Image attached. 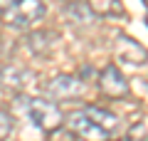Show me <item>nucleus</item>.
I'll return each instance as SVG.
<instances>
[{"label": "nucleus", "instance_id": "423d86ee", "mask_svg": "<svg viewBox=\"0 0 148 141\" xmlns=\"http://www.w3.org/2000/svg\"><path fill=\"white\" fill-rule=\"evenodd\" d=\"M116 57L121 59V62L141 67V64L148 62V50L141 45V42H136L133 37H128V35L121 32V35L116 37Z\"/></svg>", "mask_w": 148, "mask_h": 141}, {"label": "nucleus", "instance_id": "1a4fd4ad", "mask_svg": "<svg viewBox=\"0 0 148 141\" xmlns=\"http://www.w3.org/2000/svg\"><path fill=\"white\" fill-rule=\"evenodd\" d=\"M86 5L94 15L101 17H114V15H123V3L121 0H86Z\"/></svg>", "mask_w": 148, "mask_h": 141}, {"label": "nucleus", "instance_id": "f03ea898", "mask_svg": "<svg viewBox=\"0 0 148 141\" xmlns=\"http://www.w3.org/2000/svg\"><path fill=\"white\" fill-rule=\"evenodd\" d=\"M45 15V3L42 0H17L12 8H8L3 12V22L8 27H15V30H25V27L35 25L40 17Z\"/></svg>", "mask_w": 148, "mask_h": 141}, {"label": "nucleus", "instance_id": "0eeeda50", "mask_svg": "<svg viewBox=\"0 0 148 141\" xmlns=\"http://www.w3.org/2000/svg\"><path fill=\"white\" fill-rule=\"evenodd\" d=\"M35 79V74L25 67H17V64H5L0 69V87L10 89V92H22L27 89Z\"/></svg>", "mask_w": 148, "mask_h": 141}, {"label": "nucleus", "instance_id": "9d476101", "mask_svg": "<svg viewBox=\"0 0 148 141\" xmlns=\"http://www.w3.org/2000/svg\"><path fill=\"white\" fill-rule=\"evenodd\" d=\"M49 40H52V35H49V32H30V35H27V40H25V45H27V50H30V52L42 55V52H47L49 45H52Z\"/></svg>", "mask_w": 148, "mask_h": 141}, {"label": "nucleus", "instance_id": "2eb2a0df", "mask_svg": "<svg viewBox=\"0 0 148 141\" xmlns=\"http://www.w3.org/2000/svg\"><path fill=\"white\" fill-rule=\"evenodd\" d=\"M119 141H131V139H119Z\"/></svg>", "mask_w": 148, "mask_h": 141}, {"label": "nucleus", "instance_id": "9b49d317", "mask_svg": "<svg viewBox=\"0 0 148 141\" xmlns=\"http://www.w3.org/2000/svg\"><path fill=\"white\" fill-rule=\"evenodd\" d=\"M67 15L74 17L77 22H91V20H94V12H91L89 5L82 3V0H77V3H72V5L67 8Z\"/></svg>", "mask_w": 148, "mask_h": 141}, {"label": "nucleus", "instance_id": "39448f33", "mask_svg": "<svg viewBox=\"0 0 148 141\" xmlns=\"http://www.w3.org/2000/svg\"><path fill=\"white\" fill-rule=\"evenodd\" d=\"M67 124H69V129H72L74 134L82 136L84 141H106L109 139V134H106L104 129H99L84 111H72V114L67 116Z\"/></svg>", "mask_w": 148, "mask_h": 141}, {"label": "nucleus", "instance_id": "7ed1b4c3", "mask_svg": "<svg viewBox=\"0 0 148 141\" xmlns=\"http://www.w3.org/2000/svg\"><path fill=\"white\" fill-rule=\"evenodd\" d=\"M99 89H101V94H106L111 99H123V97H128V82H126V77L121 74V69L116 64H106L101 69Z\"/></svg>", "mask_w": 148, "mask_h": 141}, {"label": "nucleus", "instance_id": "dca6fc26", "mask_svg": "<svg viewBox=\"0 0 148 141\" xmlns=\"http://www.w3.org/2000/svg\"><path fill=\"white\" fill-rule=\"evenodd\" d=\"M143 3H146V5H148V0H143Z\"/></svg>", "mask_w": 148, "mask_h": 141}, {"label": "nucleus", "instance_id": "6e6552de", "mask_svg": "<svg viewBox=\"0 0 148 141\" xmlns=\"http://www.w3.org/2000/svg\"><path fill=\"white\" fill-rule=\"evenodd\" d=\"M82 111H84V114L89 116L99 129H104L106 134H111V131L119 126V119L111 114L109 109H101V106H86V109H82Z\"/></svg>", "mask_w": 148, "mask_h": 141}, {"label": "nucleus", "instance_id": "20e7f679", "mask_svg": "<svg viewBox=\"0 0 148 141\" xmlns=\"http://www.w3.org/2000/svg\"><path fill=\"white\" fill-rule=\"evenodd\" d=\"M45 92L49 94V99H77L84 92V84L79 77H69V74H59V77L49 79L45 84Z\"/></svg>", "mask_w": 148, "mask_h": 141}, {"label": "nucleus", "instance_id": "4468645a", "mask_svg": "<svg viewBox=\"0 0 148 141\" xmlns=\"http://www.w3.org/2000/svg\"><path fill=\"white\" fill-rule=\"evenodd\" d=\"M146 25H148V12H146Z\"/></svg>", "mask_w": 148, "mask_h": 141}, {"label": "nucleus", "instance_id": "f3484780", "mask_svg": "<svg viewBox=\"0 0 148 141\" xmlns=\"http://www.w3.org/2000/svg\"><path fill=\"white\" fill-rule=\"evenodd\" d=\"M0 141H5V139H0Z\"/></svg>", "mask_w": 148, "mask_h": 141}, {"label": "nucleus", "instance_id": "f8f14e48", "mask_svg": "<svg viewBox=\"0 0 148 141\" xmlns=\"http://www.w3.org/2000/svg\"><path fill=\"white\" fill-rule=\"evenodd\" d=\"M12 126H15V124H12V116L8 114L5 109H0V139L10 134V131H12Z\"/></svg>", "mask_w": 148, "mask_h": 141}, {"label": "nucleus", "instance_id": "ddd939ff", "mask_svg": "<svg viewBox=\"0 0 148 141\" xmlns=\"http://www.w3.org/2000/svg\"><path fill=\"white\" fill-rule=\"evenodd\" d=\"M15 3H17V0H0V15H3V12H5L8 8H12Z\"/></svg>", "mask_w": 148, "mask_h": 141}, {"label": "nucleus", "instance_id": "f257e3e1", "mask_svg": "<svg viewBox=\"0 0 148 141\" xmlns=\"http://www.w3.org/2000/svg\"><path fill=\"white\" fill-rule=\"evenodd\" d=\"M20 104H22L25 116L40 131H47V134H49V131H57L59 126L64 124L62 109H59L54 102H49V99H40V97H35V99H22Z\"/></svg>", "mask_w": 148, "mask_h": 141}]
</instances>
